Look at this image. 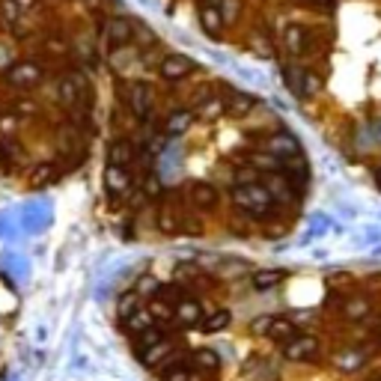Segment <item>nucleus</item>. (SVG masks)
<instances>
[{"instance_id":"nucleus-10","label":"nucleus","mask_w":381,"mask_h":381,"mask_svg":"<svg viewBox=\"0 0 381 381\" xmlns=\"http://www.w3.org/2000/svg\"><path fill=\"white\" fill-rule=\"evenodd\" d=\"M203 304H200L197 298H182L176 304V322L182 325V328H197V325H203Z\"/></svg>"},{"instance_id":"nucleus-20","label":"nucleus","mask_w":381,"mask_h":381,"mask_svg":"<svg viewBox=\"0 0 381 381\" xmlns=\"http://www.w3.org/2000/svg\"><path fill=\"white\" fill-rule=\"evenodd\" d=\"M128 330H134V334H143V330L149 328H155V316H152V310H146V307H137L132 316L123 322Z\"/></svg>"},{"instance_id":"nucleus-41","label":"nucleus","mask_w":381,"mask_h":381,"mask_svg":"<svg viewBox=\"0 0 381 381\" xmlns=\"http://www.w3.org/2000/svg\"><path fill=\"white\" fill-rule=\"evenodd\" d=\"M375 185H378V188H381V164H378V167H375Z\"/></svg>"},{"instance_id":"nucleus-13","label":"nucleus","mask_w":381,"mask_h":381,"mask_svg":"<svg viewBox=\"0 0 381 381\" xmlns=\"http://www.w3.org/2000/svg\"><path fill=\"white\" fill-rule=\"evenodd\" d=\"M87 93V84H84V78L72 72V75H66L63 81H60V102L63 105H75V102H81V96Z\"/></svg>"},{"instance_id":"nucleus-31","label":"nucleus","mask_w":381,"mask_h":381,"mask_svg":"<svg viewBox=\"0 0 381 381\" xmlns=\"http://www.w3.org/2000/svg\"><path fill=\"white\" fill-rule=\"evenodd\" d=\"M158 229H161V233H176V229H179V218H176V212H170V209H161V212H158Z\"/></svg>"},{"instance_id":"nucleus-37","label":"nucleus","mask_w":381,"mask_h":381,"mask_svg":"<svg viewBox=\"0 0 381 381\" xmlns=\"http://www.w3.org/2000/svg\"><path fill=\"white\" fill-rule=\"evenodd\" d=\"M152 316L155 319H176V307L164 304V301H155V304H152Z\"/></svg>"},{"instance_id":"nucleus-17","label":"nucleus","mask_w":381,"mask_h":381,"mask_svg":"<svg viewBox=\"0 0 381 381\" xmlns=\"http://www.w3.org/2000/svg\"><path fill=\"white\" fill-rule=\"evenodd\" d=\"M286 280V272L283 268H263V272H256L254 277H250V283H254V289H259V292H265V289H274Z\"/></svg>"},{"instance_id":"nucleus-9","label":"nucleus","mask_w":381,"mask_h":381,"mask_svg":"<svg viewBox=\"0 0 381 381\" xmlns=\"http://www.w3.org/2000/svg\"><path fill=\"white\" fill-rule=\"evenodd\" d=\"M128 188H132V176H128V167L107 164V167H105V190H107V194H110V197H123Z\"/></svg>"},{"instance_id":"nucleus-29","label":"nucleus","mask_w":381,"mask_h":381,"mask_svg":"<svg viewBox=\"0 0 381 381\" xmlns=\"http://www.w3.org/2000/svg\"><path fill=\"white\" fill-rule=\"evenodd\" d=\"M304 72L307 69H295V66H286L283 69V78H286V84H289V89L301 98V93H304Z\"/></svg>"},{"instance_id":"nucleus-8","label":"nucleus","mask_w":381,"mask_h":381,"mask_svg":"<svg viewBox=\"0 0 381 381\" xmlns=\"http://www.w3.org/2000/svg\"><path fill=\"white\" fill-rule=\"evenodd\" d=\"M134 30L137 27H134L132 18H110L107 27H105V36H107L110 48H125V45H132Z\"/></svg>"},{"instance_id":"nucleus-7","label":"nucleus","mask_w":381,"mask_h":381,"mask_svg":"<svg viewBox=\"0 0 381 381\" xmlns=\"http://www.w3.org/2000/svg\"><path fill=\"white\" fill-rule=\"evenodd\" d=\"M265 152H272L274 158H280V161L286 164V161H292V158L301 155V143H298V140L289 134V132H277V134L268 137Z\"/></svg>"},{"instance_id":"nucleus-42","label":"nucleus","mask_w":381,"mask_h":381,"mask_svg":"<svg viewBox=\"0 0 381 381\" xmlns=\"http://www.w3.org/2000/svg\"><path fill=\"white\" fill-rule=\"evenodd\" d=\"M366 381H381V375H373V378H366Z\"/></svg>"},{"instance_id":"nucleus-39","label":"nucleus","mask_w":381,"mask_h":381,"mask_svg":"<svg viewBox=\"0 0 381 381\" xmlns=\"http://www.w3.org/2000/svg\"><path fill=\"white\" fill-rule=\"evenodd\" d=\"M15 110H24V114H36V105H30V102H21V105H15Z\"/></svg>"},{"instance_id":"nucleus-2","label":"nucleus","mask_w":381,"mask_h":381,"mask_svg":"<svg viewBox=\"0 0 381 381\" xmlns=\"http://www.w3.org/2000/svg\"><path fill=\"white\" fill-rule=\"evenodd\" d=\"M3 81L9 87H18V89H33L39 81H42V66L33 63V60H18L6 69Z\"/></svg>"},{"instance_id":"nucleus-40","label":"nucleus","mask_w":381,"mask_h":381,"mask_svg":"<svg viewBox=\"0 0 381 381\" xmlns=\"http://www.w3.org/2000/svg\"><path fill=\"white\" fill-rule=\"evenodd\" d=\"M12 3H15V6H21V9H27L30 3H33V0H12Z\"/></svg>"},{"instance_id":"nucleus-19","label":"nucleus","mask_w":381,"mask_h":381,"mask_svg":"<svg viewBox=\"0 0 381 381\" xmlns=\"http://www.w3.org/2000/svg\"><path fill=\"white\" fill-rule=\"evenodd\" d=\"M224 110H227V98L212 96V98H203L194 114H197V119H203V123H212V119H218Z\"/></svg>"},{"instance_id":"nucleus-38","label":"nucleus","mask_w":381,"mask_h":381,"mask_svg":"<svg viewBox=\"0 0 381 381\" xmlns=\"http://www.w3.org/2000/svg\"><path fill=\"white\" fill-rule=\"evenodd\" d=\"M158 190H161V185H158V179H149V190H146V194H149V197H155Z\"/></svg>"},{"instance_id":"nucleus-15","label":"nucleus","mask_w":381,"mask_h":381,"mask_svg":"<svg viewBox=\"0 0 381 381\" xmlns=\"http://www.w3.org/2000/svg\"><path fill=\"white\" fill-rule=\"evenodd\" d=\"M200 24H203V30L212 39L220 36V30H224V15H220V6H212V3H203V9H200Z\"/></svg>"},{"instance_id":"nucleus-21","label":"nucleus","mask_w":381,"mask_h":381,"mask_svg":"<svg viewBox=\"0 0 381 381\" xmlns=\"http://www.w3.org/2000/svg\"><path fill=\"white\" fill-rule=\"evenodd\" d=\"M254 107H256V98L247 93H229L227 98V114H233V116H247Z\"/></svg>"},{"instance_id":"nucleus-5","label":"nucleus","mask_w":381,"mask_h":381,"mask_svg":"<svg viewBox=\"0 0 381 381\" xmlns=\"http://www.w3.org/2000/svg\"><path fill=\"white\" fill-rule=\"evenodd\" d=\"M319 355V339L313 334H298L289 343H283V357L286 360H313Z\"/></svg>"},{"instance_id":"nucleus-18","label":"nucleus","mask_w":381,"mask_h":381,"mask_svg":"<svg viewBox=\"0 0 381 381\" xmlns=\"http://www.w3.org/2000/svg\"><path fill=\"white\" fill-rule=\"evenodd\" d=\"M134 161V149L128 140H114L107 149V164H119V167H128Z\"/></svg>"},{"instance_id":"nucleus-25","label":"nucleus","mask_w":381,"mask_h":381,"mask_svg":"<svg viewBox=\"0 0 381 381\" xmlns=\"http://www.w3.org/2000/svg\"><path fill=\"white\" fill-rule=\"evenodd\" d=\"M250 167H256L259 173H280V170H283V161H280V158H274L272 152H254L250 155Z\"/></svg>"},{"instance_id":"nucleus-27","label":"nucleus","mask_w":381,"mask_h":381,"mask_svg":"<svg viewBox=\"0 0 381 381\" xmlns=\"http://www.w3.org/2000/svg\"><path fill=\"white\" fill-rule=\"evenodd\" d=\"M170 348H173V346H170V339H161V343H158V346H152V348H149V352L140 355V364H143L146 369H155V366L161 364V360L170 355Z\"/></svg>"},{"instance_id":"nucleus-43","label":"nucleus","mask_w":381,"mask_h":381,"mask_svg":"<svg viewBox=\"0 0 381 381\" xmlns=\"http://www.w3.org/2000/svg\"><path fill=\"white\" fill-rule=\"evenodd\" d=\"M206 3H212V6H215V0H206Z\"/></svg>"},{"instance_id":"nucleus-23","label":"nucleus","mask_w":381,"mask_h":381,"mask_svg":"<svg viewBox=\"0 0 381 381\" xmlns=\"http://www.w3.org/2000/svg\"><path fill=\"white\" fill-rule=\"evenodd\" d=\"M283 173L289 176V179H292V185L301 190V188H304L307 185V179H310V170H307V161H304V158H292V161H286V167H283Z\"/></svg>"},{"instance_id":"nucleus-6","label":"nucleus","mask_w":381,"mask_h":381,"mask_svg":"<svg viewBox=\"0 0 381 381\" xmlns=\"http://www.w3.org/2000/svg\"><path fill=\"white\" fill-rule=\"evenodd\" d=\"M263 185L268 188V194L274 197V203H292L298 197V188L292 185V179H289L283 170H280V173H265Z\"/></svg>"},{"instance_id":"nucleus-26","label":"nucleus","mask_w":381,"mask_h":381,"mask_svg":"<svg viewBox=\"0 0 381 381\" xmlns=\"http://www.w3.org/2000/svg\"><path fill=\"white\" fill-rule=\"evenodd\" d=\"M54 179H57V167L54 164H36L33 173L27 176V185L30 188H45V185H51Z\"/></svg>"},{"instance_id":"nucleus-36","label":"nucleus","mask_w":381,"mask_h":381,"mask_svg":"<svg viewBox=\"0 0 381 381\" xmlns=\"http://www.w3.org/2000/svg\"><path fill=\"white\" fill-rule=\"evenodd\" d=\"M161 381H190V369L185 366V364H173L164 373V378Z\"/></svg>"},{"instance_id":"nucleus-11","label":"nucleus","mask_w":381,"mask_h":381,"mask_svg":"<svg viewBox=\"0 0 381 381\" xmlns=\"http://www.w3.org/2000/svg\"><path fill=\"white\" fill-rule=\"evenodd\" d=\"M188 197H190V203H194L197 209H203V212H209V209H215L218 206V188L215 185H209V182H194L188 188Z\"/></svg>"},{"instance_id":"nucleus-34","label":"nucleus","mask_w":381,"mask_h":381,"mask_svg":"<svg viewBox=\"0 0 381 381\" xmlns=\"http://www.w3.org/2000/svg\"><path fill=\"white\" fill-rule=\"evenodd\" d=\"M319 89H322V78H319L316 72H304V93H301V98L316 96Z\"/></svg>"},{"instance_id":"nucleus-33","label":"nucleus","mask_w":381,"mask_h":381,"mask_svg":"<svg viewBox=\"0 0 381 381\" xmlns=\"http://www.w3.org/2000/svg\"><path fill=\"white\" fill-rule=\"evenodd\" d=\"M18 132V116L15 114H3L0 116V137L9 140V137H15Z\"/></svg>"},{"instance_id":"nucleus-4","label":"nucleus","mask_w":381,"mask_h":381,"mask_svg":"<svg viewBox=\"0 0 381 381\" xmlns=\"http://www.w3.org/2000/svg\"><path fill=\"white\" fill-rule=\"evenodd\" d=\"M194 69H197V63L190 57L167 54V57H161V63H158V75H161L164 81H182V78H188Z\"/></svg>"},{"instance_id":"nucleus-22","label":"nucleus","mask_w":381,"mask_h":381,"mask_svg":"<svg viewBox=\"0 0 381 381\" xmlns=\"http://www.w3.org/2000/svg\"><path fill=\"white\" fill-rule=\"evenodd\" d=\"M229 322H233V316H229V310H224V307H218V310H212L206 319H203V334H218V330H224Z\"/></svg>"},{"instance_id":"nucleus-28","label":"nucleus","mask_w":381,"mask_h":381,"mask_svg":"<svg viewBox=\"0 0 381 381\" xmlns=\"http://www.w3.org/2000/svg\"><path fill=\"white\" fill-rule=\"evenodd\" d=\"M194 366L203 369V373H218L220 357H218L215 348H197V352H194Z\"/></svg>"},{"instance_id":"nucleus-16","label":"nucleus","mask_w":381,"mask_h":381,"mask_svg":"<svg viewBox=\"0 0 381 381\" xmlns=\"http://www.w3.org/2000/svg\"><path fill=\"white\" fill-rule=\"evenodd\" d=\"M369 310H373V301H369L366 295H352V298L343 301V316L348 319V322H360V319H366Z\"/></svg>"},{"instance_id":"nucleus-30","label":"nucleus","mask_w":381,"mask_h":381,"mask_svg":"<svg viewBox=\"0 0 381 381\" xmlns=\"http://www.w3.org/2000/svg\"><path fill=\"white\" fill-rule=\"evenodd\" d=\"M334 364L339 369H346V373H352V369H357L360 364H364V357H360V352H355V348H346V352H339L334 357Z\"/></svg>"},{"instance_id":"nucleus-3","label":"nucleus","mask_w":381,"mask_h":381,"mask_svg":"<svg viewBox=\"0 0 381 381\" xmlns=\"http://www.w3.org/2000/svg\"><path fill=\"white\" fill-rule=\"evenodd\" d=\"M254 334H263V337H268V339H274V343H289L292 337H298L301 330L289 322V319H283V316H265V319H256L254 325Z\"/></svg>"},{"instance_id":"nucleus-1","label":"nucleus","mask_w":381,"mask_h":381,"mask_svg":"<svg viewBox=\"0 0 381 381\" xmlns=\"http://www.w3.org/2000/svg\"><path fill=\"white\" fill-rule=\"evenodd\" d=\"M233 203L242 209V212L254 215V218H268L274 212V197L268 194V188L263 182H254V185H236L233 188Z\"/></svg>"},{"instance_id":"nucleus-32","label":"nucleus","mask_w":381,"mask_h":381,"mask_svg":"<svg viewBox=\"0 0 381 381\" xmlns=\"http://www.w3.org/2000/svg\"><path fill=\"white\" fill-rule=\"evenodd\" d=\"M238 12H242V0H220V15H224L227 24H233Z\"/></svg>"},{"instance_id":"nucleus-14","label":"nucleus","mask_w":381,"mask_h":381,"mask_svg":"<svg viewBox=\"0 0 381 381\" xmlns=\"http://www.w3.org/2000/svg\"><path fill=\"white\" fill-rule=\"evenodd\" d=\"M197 119V114L194 110H173V114L167 116V123H164V134H170V137H182L188 128H190V123Z\"/></svg>"},{"instance_id":"nucleus-35","label":"nucleus","mask_w":381,"mask_h":381,"mask_svg":"<svg viewBox=\"0 0 381 381\" xmlns=\"http://www.w3.org/2000/svg\"><path fill=\"white\" fill-rule=\"evenodd\" d=\"M134 310H137V295H134V292H125L123 298H119V319L125 322V319L132 316Z\"/></svg>"},{"instance_id":"nucleus-24","label":"nucleus","mask_w":381,"mask_h":381,"mask_svg":"<svg viewBox=\"0 0 381 381\" xmlns=\"http://www.w3.org/2000/svg\"><path fill=\"white\" fill-rule=\"evenodd\" d=\"M283 42H286V51H289V54H301V51L307 48V30H304V27H298V24L286 27Z\"/></svg>"},{"instance_id":"nucleus-12","label":"nucleus","mask_w":381,"mask_h":381,"mask_svg":"<svg viewBox=\"0 0 381 381\" xmlns=\"http://www.w3.org/2000/svg\"><path fill=\"white\" fill-rule=\"evenodd\" d=\"M128 107L134 110V116H146L152 110V89L149 84H132L128 87Z\"/></svg>"}]
</instances>
